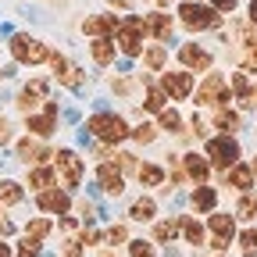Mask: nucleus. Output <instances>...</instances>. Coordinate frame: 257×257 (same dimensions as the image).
<instances>
[{"instance_id":"1","label":"nucleus","mask_w":257,"mask_h":257,"mask_svg":"<svg viewBox=\"0 0 257 257\" xmlns=\"http://www.w3.org/2000/svg\"><path fill=\"white\" fill-rule=\"evenodd\" d=\"M128 128H133V125H128L121 114H114V111H96V114L86 118V133H89L93 140L107 143V147L125 143V140H128Z\"/></svg>"},{"instance_id":"2","label":"nucleus","mask_w":257,"mask_h":257,"mask_svg":"<svg viewBox=\"0 0 257 257\" xmlns=\"http://www.w3.org/2000/svg\"><path fill=\"white\" fill-rule=\"evenodd\" d=\"M204 157L211 161V168L225 172V168H232V165H239V161H243V147H239L236 136L218 133V136H207V143H204Z\"/></svg>"},{"instance_id":"3","label":"nucleus","mask_w":257,"mask_h":257,"mask_svg":"<svg viewBox=\"0 0 257 257\" xmlns=\"http://www.w3.org/2000/svg\"><path fill=\"white\" fill-rule=\"evenodd\" d=\"M147 40V25H143V18L140 15H121V22H118V29H114V47H118V54H125V57H140L143 54V43Z\"/></svg>"},{"instance_id":"4","label":"nucleus","mask_w":257,"mask_h":257,"mask_svg":"<svg viewBox=\"0 0 257 257\" xmlns=\"http://www.w3.org/2000/svg\"><path fill=\"white\" fill-rule=\"evenodd\" d=\"M179 25L186 32H211L221 25V15L211 4H200V0H182L179 4Z\"/></svg>"},{"instance_id":"5","label":"nucleus","mask_w":257,"mask_h":257,"mask_svg":"<svg viewBox=\"0 0 257 257\" xmlns=\"http://www.w3.org/2000/svg\"><path fill=\"white\" fill-rule=\"evenodd\" d=\"M232 96H229V79H225L221 72H207L200 79V86L193 89V104L197 107H221V104H229Z\"/></svg>"},{"instance_id":"6","label":"nucleus","mask_w":257,"mask_h":257,"mask_svg":"<svg viewBox=\"0 0 257 257\" xmlns=\"http://www.w3.org/2000/svg\"><path fill=\"white\" fill-rule=\"evenodd\" d=\"M8 50H11V57L18 64H43L50 57V47L43 40H36V36H29V32H15L11 43H8Z\"/></svg>"},{"instance_id":"7","label":"nucleus","mask_w":257,"mask_h":257,"mask_svg":"<svg viewBox=\"0 0 257 257\" xmlns=\"http://www.w3.org/2000/svg\"><path fill=\"white\" fill-rule=\"evenodd\" d=\"M54 172L61 175L64 189H79L82 175H86V157H79L75 150H54Z\"/></svg>"},{"instance_id":"8","label":"nucleus","mask_w":257,"mask_h":257,"mask_svg":"<svg viewBox=\"0 0 257 257\" xmlns=\"http://www.w3.org/2000/svg\"><path fill=\"white\" fill-rule=\"evenodd\" d=\"M179 64L186 72H211L214 68V54L204 47V43H197V40H189V43H182L179 47Z\"/></svg>"},{"instance_id":"9","label":"nucleus","mask_w":257,"mask_h":257,"mask_svg":"<svg viewBox=\"0 0 257 257\" xmlns=\"http://www.w3.org/2000/svg\"><path fill=\"white\" fill-rule=\"evenodd\" d=\"M50 61V68H54V79L64 86V89H72V93H79L82 86H86V72L79 68V64H72L64 54H50L47 57Z\"/></svg>"},{"instance_id":"10","label":"nucleus","mask_w":257,"mask_h":257,"mask_svg":"<svg viewBox=\"0 0 257 257\" xmlns=\"http://www.w3.org/2000/svg\"><path fill=\"white\" fill-rule=\"evenodd\" d=\"M161 89H165L168 100H189L193 89H197V82H193V72L179 68V72H161Z\"/></svg>"},{"instance_id":"11","label":"nucleus","mask_w":257,"mask_h":257,"mask_svg":"<svg viewBox=\"0 0 257 257\" xmlns=\"http://www.w3.org/2000/svg\"><path fill=\"white\" fill-rule=\"evenodd\" d=\"M25 128H29V136H36V140H47L57 133V104L54 100H43V111L40 114H25Z\"/></svg>"},{"instance_id":"12","label":"nucleus","mask_w":257,"mask_h":257,"mask_svg":"<svg viewBox=\"0 0 257 257\" xmlns=\"http://www.w3.org/2000/svg\"><path fill=\"white\" fill-rule=\"evenodd\" d=\"M36 207H40L43 214H68V211H72V193H68V189H57V186L40 189V193H36Z\"/></svg>"},{"instance_id":"13","label":"nucleus","mask_w":257,"mask_h":257,"mask_svg":"<svg viewBox=\"0 0 257 257\" xmlns=\"http://www.w3.org/2000/svg\"><path fill=\"white\" fill-rule=\"evenodd\" d=\"M47 93H50V82H47V79H32L29 86H22L15 107H18L22 114H36V104L47 100Z\"/></svg>"},{"instance_id":"14","label":"nucleus","mask_w":257,"mask_h":257,"mask_svg":"<svg viewBox=\"0 0 257 257\" xmlns=\"http://www.w3.org/2000/svg\"><path fill=\"white\" fill-rule=\"evenodd\" d=\"M143 25H147V32H150V36L157 40V43H172V32H175V18L168 15V11H150V15H143Z\"/></svg>"},{"instance_id":"15","label":"nucleus","mask_w":257,"mask_h":257,"mask_svg":"<svg viewBox=\"0 0 257 257\" xmlns=\"http://www.w3.org/2000/svg\"><path fill=\"white\" fill-rule=\"evenodd\" d=\"M15 157L22 161V165H32V168H36V165H47V161L54 157V150H50V147H43L36 136H29V140H22V143H18Z\"/></svg>"},{"instance_id":"16","label":"nucleus","mask_w":257,"mask_h":257,"mask_svg":"<svg viewBox=\"0 0 257 257\" xmlns=\"http://www.w3.org/2000/svg\"><path fill=\"white\" fill-rule=\"evenodd\" d=\"M182 172H186V179H189V182L204 186V182H207V175H211V161H207L204 154H197V150H189V154H182Z\"/></svg>"},{"instance_id":"17","label":"nucleus","mask_w":257,"mask_h":257,"mask_svg":"<svg viewBox=\"0 0 257 257\" xmlns=\"http://www.w3.org/2000/svg\"><path fill=\"white\" fill-rule=\"evenodd\" d=\"M204 229L214 236V239H225V243H232L236 239V214H225V211H211L207 225Z\"/></svg>"},{"instance_id":"18","label":"nucleus","mask_w":257,"mask_h":257,"mask_svg":"<svg viewBox=\"0 0 257 257\" xmlns=\"http://www.w3.org/2000/svg\"><path fill=\"white\" fill-rule=\"evenodd\" d=\"M118 15H86L82 18V32L93 40H100V36H114V29H118Z\"/></svg>"},{"instance_id":"19","label":"nucleus","mask_w":257,"mask_h":257,"mask_svg":"<svg viewBox=\"0 0 257 257\" xmlns=\"http://www.w3.org/2000/svg\"><path fill=\"white\" fill-rule=\"evenodd\" d=\"M96 182H100V189L107 193V197H121L125 193V175L111 165V161H104V165L96 168Z\"/></svg>"},{"instance_id":"20","label":"nucleus","mask_w":257,"mask_h":257,"mask_svg":"<svg viewBox=\"0 0 257 257\" xmlns=\"http://www.w3.org/2000/svg\"><path fill=\"white\" fill-rule=\"evenodd\" d=\"M221 186H229V189H236V193H246V189H253V172H250V165H232V168H225L221 172Z\"/></svg>"},{"instance_id":"21","label":"nucleus","mask_w":257,"mask_h":257,"mask_svg":"<svg viewBox=\"0 0 257 257\" xmlns=\"http://www.w3.org/2000/svg\"><path fill=\"white\" fill-rule=\"evenodd\" d=\"M229 89H232V96H236L239 111L257 107V104H253V86H250V75H246V72H232V75H229Z\"/></svg>"},{"instance_id":"22","label":"nucleus","mask_w":257,"mask_h":257,"mask_svg":"<svg viewBox=\"0 0 257 257\" xmlns=\"http://www.w3.org/2000/svg\"><path fill=\"white\" fill-rule=\"evenodd\" d=\"M189 207L197 211V214H211V211H218V189L214 186H193V193H189Z\"/></svg>"},{"instance_id":"23","label":"nucleus","mask_w":257,"mask_h":257,"mask_svg":"<svg viewBox=\"0 0 257 257\" xmlns=\"http://www.w3.org/2000/svg\"><path fill=\"white\" fill-rule=\"evenodd\" d=\"M179 236H182L189 246H197V250H200V246H207V229H204L197 218H189V214H186V218H179Z\"/></svg>"},{"instance_id":"24","label":"nucleus","mask_w":257,"mask_h":257,"mask_svg":"<svg viewBox=\"0 0 257 257\" xmlns=\"http://www.w3.org/2000/svg\"><path fill=\"white\" fill-rule=\"evenodd\" d=\"M140 82H143V89H147V96H143V111H150V114L165 111V107H168V96H165V89H161V86H157L150 75H143Z\"/></svg>"},{"instance_id":"25","label":"nucleus","mask_w":257,"mask_h":257,"mask_svg":"<svg viewBox=\"0 0 257 257\" xmlns=\"http://www.w3.org/2000/svg\"><path fill=\"white\" fill-rule=\"evenodd\" d=\"M214 114V128H221V133H229V136H236L239 128H243V118H239V111H232L229 104H221V107H211Z\"/></svg>"},{"instance_id":"26","label":"nucleus","mask_w":257,"mask_h":257,"mask_svg":"<svg viewBox=\"0 0 257 257\" xmlns=\"http://www.w3.org/2000/svg\"><path fill=\"white\" fill-rule=\"evenodd\" d=\"M114 54H118V47H114L111 36H100V40L89 43V57H93L96 68H107V64H114Z\"/></svg>"},{"instance_id":"27","label":"nucleus","mask_w":257,"mask_h":257,"mask_svg":"<svg viewBox=\"0 0 257 257\" xmlns=\"http://www.w3.org/2000/svg\"><path fill=\"white\" fill-rule=\"evenodd\" d=\"M25 182H29V189H50V186H57V172H54V165H36V168H29V175H25Z\"/></svg>"},{"instance_id":"28","label":"nucleus","mask_w":257,"mask_h":257,"mask_svg":"<svg viewBox=\"0 0 257 257\" xmlns=\"http://www.w3.org/2000/svg\"><path fill=\"white\" fill-rule=\"evenodd\" d=\"M143 68L147 72H165V64H168V47L165 43H150V47H143Z\"/></svg>"},{"instance_id":"29","label":"nucleus","mask_w":257,"mask_h":257,"mask_svg":"<svg viewBox=\"0 0 257 257\" xmlns=\"http://www.w3.org/2000/svg\"><path fill=\"white\" fill-rule=\"evenodd\" d=\"M128 218L133 221H154L157 218V197H150V193L147 197H136L133 207H128Z\"/></svg>"},{"instance_id":"30","label":"nucleus","mask_w":257,"mask_h":257,"mask_svg":"<svg viewBox=\"0 0 257 257\" xmlns=\"http://www.w3.org/2000/svg\"><path fill=\"white\" fill-rule=\"evenodd\" d=\"M136 179H140L143 186H150V189H154V186L161 189V186H165V168L154 165V161H143V165L136 168Z\"/></svg>"},{"instance_id":"31","label":"nucleus","mask_w":257,"mask_h":257,"mask_svg":"<svg viewBox=\"0 0 257 257\" xmlns=\"http://www.w3.org/2000/svg\"><path fill=\"white\" fill-rule=\"evenodd\" d=\"M179 239V218H161L154 221V246L157 243H175Z\"/></svg>"},{"instance_id":"32","label":"nucleus","mask_w":257,"mask_h":257,"mask_svg":"<svg viewBox=\"0 0 257 257\" xmlns=\"http://www.w3.org/2000/svg\"><path fill=\"white\" fill-rule=\"evenodd\" d=\"M182 125H186V118H182L175 107L157 111V128H161V133H172V136H179V133H182Z\"/></svg>"},{"instance_id":"33","label":"nucleus","mask_w":257,"mask_h":257,"mask_svg":"<svg viewBox=\"0 0 257 257\" xmlns=\"http://www.w3.org/2000/svg\"><path fill=\"white\" fill-rule=\"evenodd\" d=\"M236 218H243V221H257V189L239 193V200H236Z\"/></svg>"},{"instance_id":"34","label":"nucleus","mask_w":257,"mask_h":257,"mask_svg":"<svg viewBox=\"0 0 257 257\" xmlns=\"http://www.w3.org/2000/svg\"><path fill=\"white\" fill-rule=\"evenodd\" d=\"M157 133H161V128H157L154 121H140V125L128 128V140H136L140 147H150V143L157 140Z\"/></svg>"},{"instance_id":"35","label":"nucleus","mask_w":257,"mask_h":257,"mask_svg":"<svg viewBox=\"0 0 257 257\" xmlns=\"http://www.w3.org/2000/svg\"><path fill=\"white\" fill-rule=\"evenodd\" d=\"M22 186L15 182V179H0V204L4 207H15V204H22Z\"/></svg>"},{"instance_id":"36","label":"nucleus","mask_w":257,"mask_h":257,"mask_svg":"<svg viewBox=\"0 0 257 257\" xmlns=\"http://www.w3.org/2000/svg\"><path fill=\"white\" fill-rule=\"evenodd\" d=\"M50 232H54V221H50V218H32V221L25 225V236H29V239H40V243H43Z\"/></svg>"},{"instance_id":"37","label":"nucleus","mask_w":257,"mask_h":257,"mask_svg":"<svg viewBox=\"0 0 257 257\" xmlns=\"http://www.w3.org/2000/svg\"><path fill=\"white\" fill-rule=\"evenodd\" d=\"M236 236H239V253L243 257H257V229H243Z\"/></svg>"},{"instance_id":"38","label":"nucleus","mask_w":257,"mask_h":257,"mask_svg":"<svg viewBox=\"0 0 257 257\" xmlns=\"http://www.w3.org/2000/svg\"><path fill=\"white\" fill-rule=\"evenodd\" d=\"M157 246L154 239H128V257H154Z\"/></svg>"},{"instance_id":"39","label":"nucleus","mask_w":257,"mask_h":257,"mask_svg":"<svg viewBox=\"0 0 257 257\" xmlns=\"http://www.w3.org/2000/svg\"><path fill=\"white\" fill-rule=\"evenodd\" d=\"M40 250H43V243H40V239H29V236H25V239L18 243L15 257H40Z\"/></svg>"},{"instance_id":"40","label":"nucleus","mask_w":257,"mask_h":257,"mask_svg":"<svg viewBox=\"0 0 257 257\" xmlns=\"http://www.w3.org/2000/svg\"><path fill=\"white\" fill-rule=\"evenodd\" d=\"M104 243H111V246H118V243H128V229H125V225H111V229L104 232Z\"/></svg>"},{"instance_id":"41","label":"nucleus","mask_w":257,"mask_h":257,"mask_svg":"<svg viewBox=\"0 0 257 257\" xmlns=\"http://www.w3.org/2000/svg\"><path fill=\"white\" fill-rule=\"evenodd\" d=\"M189 133L204 140V136H211V125H207V121H204L200 114H193V118H189Z\"/></svg>"},{"instance_id":"42","label":"nucleus","mask_w":257,"mask_h":257,"mask_svg":"<svg viewBox=\"0 0 257 257\" xmlns=\"http://www.w3.org/2000/svg\"><path fill=\"white\" fill-rule=\"evenodd\" d=\"M111 89H114L118 96H128V93H133V79H125V75H114V82H111Z\"/></svg>"},{"instance_id":"43","label":"nucleus","mask_w":257,"mask_h":257,"mask_svg":"<svg viewBox=\"0 0 257 257\" xmlns=\"http://www.w3.org/2000/svg\"><path fill=\"white\" fill-rule=\"evenodd\" d=\"M207 4L218 11V15H232L236 11V4H239V0H207Z\"/></svg>"},{"instance_id":"44","label":"nucleus","mask_w":257,"mask_h":257,"mask_svg":"<svg viewBox=\"0 0 257 257\" xmlns=\"http://www.w3.org/2000/svg\"><path fill=\"white\" fill-rule=\"evenodd\" d=\"M86 253V246L79 243V239H68V243H64V250H61V257H82Z\"/></svg>"},{"instance_id":"45","label":"nucleus","mask_w":257,"mask_h":257,"mask_svg":"<svg viewBox=\"0 0 257 257\" xmlns=\"http://www.w3.org/2000/svg\"><path fill=\"white\" fill-rule=\"evenodd\" d=\"M100 239H104V232H96V229H82L79 232V243L82 246H93V243H100Z\"/></svg>"},{"instance_id":"46","label":"nucleus","mask_w":257,"mask_h":257,"mask_svg":"<svg viewBox=\"0 0 257 257\" xmlns=\"http://www.w3.org/2000/svg\"><path fill=\"white\" fill-rule=\"evenodd\" d=\"M11 136H15L11 121H8V118H0V147H8V143H11Z\"/></svg>"},{"instance_id":"47","label":"nucleus","mask_w":257,"mask_h":257,"mask_svg":"<svg viewBox=\"0 0 257 257\" xmlns=\"http://www.w3.org/2000/svg\"><path fill=\"white\" fill-rule=\"evenodd\" d=\"M79 214H82L86 221H93V218H96V207H93L89 200H79Z\"/></svg>"},{"instance_id":"48","label":"nucleus","mask_w":257,"mask_h":257,"mask_svg":"<svg viewBox=\"0 0 257 257\" xmlns=\"http://www.w3.org/2000/svg\"><path fill=\"white\" fill-rule=\"evenodd\" d=\"M11 232H15V225H11L8 218H0V239H8Z\"/></svg>"},{"instance_id":"49","label":"nucleus","mask_w":257,"mask_h":257,"mask_svg":"<svg viewBox=\"0 0 257 257\" xmlns=\"http://www.w3.org/2000/svg\"><path fill=\"white\" fill-rule=\"evenodd\" d=\"M0 257H15V250H11V243H8V239H0Z\"/></svg>"},{"instance_id":"50","label":"nucleus","mask_w":257,"mask_h":257,"mask_svg":"<svg viewBox=\"0 0 257 257\" xmlns=\"http://www.w3.org/2000/svg\"><path fill=\"white\" fill-rule=\"evenodd\" d=\"M250 25H257V0H250V15H246Z\"/></svg>"},{"instance_id":"51","label":"nucleus","mask_w":257,"mask_h":257,"mask_svg":"<svg viewBox=\"0 0 257 257\" xmlns=\"http://www.w3.org/2000/svg\"><path fill=\"white\" fill-rule=\"evenodd\" d=\"M111 8H118V11H128V0H107Z\"/></svg>"},{"instance_id":"52","label":"nucleus","mask_w":257,"mask_h":257,"mask_svg":"<svg viewBox=\"0 0 257 257\" xmlns=\"http://www.w3.org/2000/svg\"><path fill=\"white\" fill-rule=\"evenodd\" d=\"M250 172H253V179H257V154L250 157Z\"/></svg>"},{"instance_id":"53","label":"nucleus","mask_w":257,"mask_h":257,"mask_svg":"<svg viewBox=\"0 0 257 257\" xmlns=\"http://www.w3.org/2000/svg\"><path fill=\"white\" fill-rule=\"evenodd\" d=\"M150 4H157V8H168V4H172V0H150Z\"/></svg>"},{"instance_id":"54","label":"nucleus","mask_w":257,"mask_h":257,"mask_svg":"<svg viewBox=\"0 0 257 257\" xmlns=\"http://www.w3.org/2000/svg\"><path fill=\"white\" fill-rule=\"evenodd\" d=\"M100 257H118V253H114V250H104V253H100Z\"/></svg>"},{"instance_id":"55","label":"nucleus","mask_w":257,"mask_h":257,"mask_svg":"<svg viewBox=\"0 0 257 257\" xmlns=\"http://www.w3.org/2000/svg\"><path fill=\"white\" fill-rule=\"evenodd\" d=\"M253 104H257V86H253Z\"/></svg>"},{"instance_id":"56","label":"nucleus","mask_w":257,"mask_h":257,"mask_svg":"<svg viewBox=\"0 0 257 257\" xmlns=\"http://www.w3.org/2000/svg\"><path fill=\"white\" fill-rule=\"evenodd\" d=\"M218 257H225V253H218Z\"/></svg>"}]
</instances>
